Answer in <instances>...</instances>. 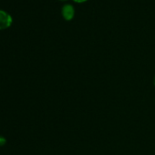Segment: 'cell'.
I'll return each instance as SVG.
<instances>
[{"label": "cell", "mask_w": 155, "mask_h": 155, "mask_svg": "<svg viewBox=\"0 0 155 155\" xmlns=\"http://www.w3.org/2000/svg\"><path fill=\"white\" fill-rule=\"evenodd\" d=\"M12 17L6 11L0 10V30L8 28L12 24Z\"/></svg>", "instance_id": "6da1fadb"}, {"label": "cell", "mask_w": 155, "mask_h": 155, "mask_svg": "<svg viewBox=\"0 0 155 155\" xmlns=\"http://www.w3.org/2000/svg\"><path fill=\"white\" fill-rule=\"evenodd\" d=\"M61 13H62V16L63 18L69 21L71 20L74 16H75V8L72 5L70 4H66L62 7V9H61Z\"/></svg>", "instance_id": "7a4b0ae2"}, {"label": "cell", "mask_w": 155, "mask_h": 155, "mask_svg": "<svg viewBox=\"0 0 155 155\" xmlns=\"http://www.w3.org/2000/svg\"><path fill=\"white\" fill-rule=\"evenodd\" d=\"M7 140H6V138H4L3 136H0V147L1 146H4L6 144Z\"/></svg>", "instance_id": "3957f363"}, {"label": "cell", "mask_w": 155, "mask_h": 155, "mask_svg": "<svg viewBox=\"0 0 155 155\" xmlns=\"http://www.w3.org/2000/svg\"><path fill=\"white\" fill-rule=\"evenodd\" d=\"M75 2H77V3H82V2H85V1H87V0H74Z\"/></svg>", "instance_id": "277c9868"}, {"label": "cell", "mask_w": 155, "mask_h": 155, "mask_svg": "<svg viewBox=\"0 0 155 155\" xmlns=\"http://www.w3.org/2000/svg\"><path fill=\"white\" fill-rule=\"evenodd\" d=\"M153 83H154V85H155V77H154V81H153Z\"/></svg>", "instance_id": "5b68a950"}, {"label": "cell", "mask_w": 155, "mask_h": 155, "mask_svg": "<svg viewBox=\"0 0 155 155\" xmlns=\"http://www.w3.org/2000/svg\"><path fill=\"white\" fill-rule=\"evenodd\" d=\"M60 1H67V0H60Z\"/></svg>", "instance_id": "8992f818"}]
</instances>
